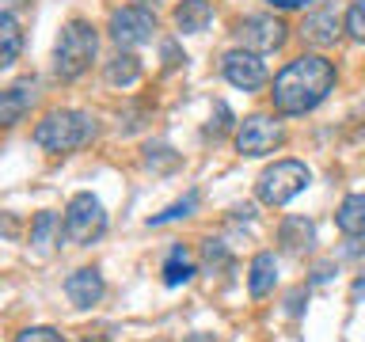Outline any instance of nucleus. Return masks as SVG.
Here are the masks:
<instances>
[{"mask_svg": "<svg viewBox=\"0 0 365 342\" xmlns=\"http://www.w3.org/2000/svg\"><path fill=\"white\" fill-rule=\"evenodd\" d=\"M331 88H335V65L319 53H301L274 76L270 99L278 114H308L327 99Z\"/></svg>", "mask_w": 365, "mask_h": 342, "instance_id": "obj_1", "label": "nucleus"}, {"mask_svg": "<svg viewBox=\"0 0 365 342\" xmlns=\"http://www.w3.org/2000/svg\"><path fill=\"white\" fill-rule=\"evenodd\" d=\"M96 137V118L88 110H50L34 125V145L46 152H73Z\"/></svg>", "mask_w": 365, "mask_h": 342, "instance_id": "obj_2", "label": "nucleus"}, {"mask_svg": "<svg viewBox=\"0 0 365 342\" xmlns=\"http://www.w3.org/2000/svg\"><path fill=\"white\" fill-rule=\"evenodd\" d=\"M96 50H99V34L91 23L84 19H73L61 27V38L53 46V76L57 80H76L84 76L91 61H96Z\"/></svg>", "mask_w": 365, "mask_h": 342, "instance_id": "obj_3", "label": "nucleus"}, {"mask_svg": "<svg viewBox=\"0 0 365 342\" xmlns=\"http://www.w3.org/2000/svg\"><path fill=\"white\" fill-rule=\"evenodd\" d=\"M61 228H65V244L73 247H88L107 232V213H103V202L96 194H73L65 205V217H61Z\"/></svg>", "mask_w": 365, "mask_h": 342, "instance_id": "obj_4", "label": "nucleus"}, {"mask_svg": "<svg viewBox=\"0 0 365 342\" xmlns=\"http://www.w3.org/2000/svg\"><path fill=\"white\" fill-rule=\"evenodd\" d=\"M308 179H312V171H308L301 160H278V164H270L259 175L255 194H259L262 205H285L308 187Z\"/></svg>", "mask_w": 365, "mask_h": 342, "instance_id": "obj_5", "label": "nucleus"}, {"mask_svg": "<svg viewBox=\"0 0 365 342\" xmlns=\"http://www.w3.org/2000/svg\"><path fill=\"white\" fill-rule=\"evenodd\" d=\"M282 141H285L282 122L267 118V114H251V118H244V122H240V130H236V148L244 156H267Z\"/></svg>", "mask_w": 365, "mask_h": 342, "instance_id": "obj_6", "label": "nucleus"}, {"mask_svg": "<svg viewBox=\"0 0 365 342\" xmlns=\"http://www.w3.org/2000/svg\"><path fill=\"white\" fill-rule=\"evenodd\" d=\"M110 38L118 42V46H145L148 38H153V31H156V16L148 11L145 4H130V8H118L110 16Z\"/></svg>", "mask_w": 365, "mask_h": 342, "instance_id": "obj_7", "label": "nucleus"}, {"mask_svg": "<svg viewBox=\"0 0 365 342\" xmlns=\"http://www.w3.org/2000/svg\"><path fill=\"white\" fill-rule=\"evenodd\" d=\"M236 38L244 50H255V53H270L285 42V23L274 19V16H247L244 23L236 27Z\"/></svg>", "mask_w": 365, "mask_h": 342, "instance_id": "obj_8", "label": "nucleus"}, {"mask_svg": "<svg viewBox=\"0 0 365 342\" xmlns=\"http://www.w3.org/2000/svg\"><path fill=\"white\" fill-rule=\"evenodd\" d=\"M221 73L232 88H244V91H255L267 84V65H262V57L255 50H232L225 53L221 61Z\"/></svg>", "mask_w": 365, "mask_h": 342, "instance_id": "obj_9", "label": "nucleus"}, {"mask_svg": "<svg viewBox=\"0 0 365 342\" xmlns=\"http://www.w3.org/2000/svg\"><path fill=\"white\" fill-rule=\"evenodd\" d=\"M34 99H38V80H34V76L16 80V84H11L4 95H0V122H4L8 130H11V125H16L23 114L31 110Z\"/></svg>", "mask_w": 365, "mask_h": 342, "instance_id": "obj_10", "label": "nucleus"}, {"mask_svg": "<svg viewBox=\"0 0 365 342\" xmlns=\"http://www.w3.org/2000/svg\"><path fill=\"white\" fill-rule=\"evenodd\" d=\"M103 293H107V285H103V274L96 266H84V270H76V274H68V278H65V296L76 308L99 304Z\"/></svg>", "mask_w": 365, "mask_h": 342, "instance_id": "obj_11", "label": "nucleus"}, {"mask_svg": "<svg viewBox=\"0 0 365 342\" xmlns=\"http://www.w3.org/2000/svg\"><path fill=\"white\" fill-rule=\"evenodd\" d=\"M278 244L289 251V255H304L316 244V224L308 217H285L278 228Z\"/></svg>", "mask_w": 365, "mask_h": 342, "instance_id": "obj_12", "label": "nucleus"}, {"mask_svg": "<svg viewBox=\"0 0 365 342\" xmlns=\"http://www.w3.org/2000/svg\"><path fill=\"white\" fill-rule=\"evenodd\" d=\"M301 38L319 46V50H324V46H335V38H339V11L335 8L312 11V16L304 19V27H301Z\"/></svg>", "mask_w": 365, "mask_h": 342, "instance_id": "obj_13", "label": "nucleus"}, {"mask_svg": "<svg viewBox=\"0 0 365 342\" xmlns=\"http://www.w3.org/2000/svg\"><path fill=\"white\" fill-rule=\"evenodd\" d=\"M274 281H278V262H274L270 251H259L251 259V270H247V293L259 301V296H267L274 289Z\"/></svg>", "mask_w": 365, "mask_h": 342, "instance_id": "obj_14", "label": "nucleus"}, {"mask_svg": "<svg viewBox=\"0 0 365 342\" xmlns=\"http://www.w3.org/2000/svg\"><path fill=\"white\" fill-rule=\"evenodd\" d=\"M171 19H175V27H179L182 34H198V31L210 27V19H213V4H210V0H182Z\"/></svg>", "mask_w": 365, "mask_h": 342, "instance_id": "obj_15", "label": "nucleus"}, {"mask_svg": "<svg viewBox=\"0 0 365 342\" xmlns=\"http://www.w3.org/2000/svg\"><path fill=\"white\" fill-rule=\"evenodd\" d=\"M335 224H339V232H346V236H365V194L342 198L339 213H335Z\"/></svg>", "mask_w": 365, "mask_h": 342, "instance_id": "obj_16", "label": "nucleus"}, {"mask_svg": "<svg viewBox=\"0 0 365 342\" xmlns=\"http://www.w3.org/2000/svg\"><path fill=\"white\" fill-rule=\"evenodd\" d=\"M107 84H114V88H130V84H137V76H141V61H137L133 53H118V57H110L107 61Z\"/></svg>", "mask_w": 365, "mask_h": 342, "instance_id": "obj_17", "label": "nucleus"}, {"mask_svg": "<svg viewBox=\"0 0 365 342\" xmlns=\"http://www.w3.org/2000/svg\"><path fill=\"white\" fill-rule=\"evenodd\" d=\"M61 236H65V228H61V221H57V213H38V217H34V224H31V244L38 247V251H46L50 244H57Z\"/></svg>", "mask_w": 365, "mask_h": 342, "instance_id": "obj_18", "label": "nucleus"}, {"mask_svg": "<svg viewBox=\"0 0 365 342\" xmlns=\"http://www.w3.org/2000/svg\"><path fill=\"white\" fill-rule=\"evenodd\" d=\"M0 38H4V57H0V65H16V57H19V46H23V31H19V23L11 11H4L0 16Z\"/></svg>", "mask_w": 365, "mask_h": 342, "instance_id": "obj_19", "label": "nucleus"}, {"mask_svg": "<svg viewBox=\"0 0 365 342\" xmlns=\"http://www.w3.org/2000/svg\"><path fill=\"white\" fill-rule=\"evenodd\" d=\"M190 278H194V262L187 259V251H182V247H175V251H171V259H168V266H164V285H182Z\"/></svg>", "mask_w": 365, "mask_h": 342, "instance_id": "obj_20", "label": "nucleus"}, {"mask_svg": "<svg viewBox=\"0 0 365 342\" xmlns=\"http://www.w3.org/2000/svg\"><path fill=\"white\" fill-rule=\"evenodd\" d=\"M194 209H198V190H190L182 202L175 205H168L164 213H156V217H148V228H160V224H168V221H179V217H190Z\"/></svg>", "mask_w": 365, "mask_h": 342, "instance_id": "obj_21", "label": "nucleus"}, {"mask_svg": "<svg viewBox=\"0 0 365 342\" xmlns=\"http://www.w3.org/2000/svg\"><path fill=\"white\" fill-rule=\"evenodd\" d=\"M342 27H346V34L354 42H365V0H354L346 19H342Z\"/></svg>", "mask_w": 365, "mask_h": 342, "instance_id": "obj_22", "label": "nucleus"}, {"mask_svg": "<svg viewBox=\"0 0 365 342\" xmlns=\"http://www.w3.org/2000/svg\"><path fill=\"white\" fill-rule=\"evenodd\" d=\"M16 342H65L61 335H57L53 327H27V331H19Z\"/></svg>", "mask_w": 365, "mask_h": 342, "instance_id": "obj_23", "label": "nucleus"}, {"mask_svg": "<svg viewBox=\"0 0 365 342\" xmlns=\"http://www.w3.org/2000/svg\"><path fill=\"white\" fill-rule=\"evenodd\" d=\"M160 167V171H168V167H175L179 164V156L175 152H171V148L168 145H156V148H148V167Z\"/></svg>", "mask_w": 365, "mask_h": 342, "instance_id": "obj_24", "label": "nucleus"}, {"mask_svg": "<svg viewBox=\"0 0 365 342\" xmlns=\"http://www.w3.org/2000/svg\"><path fill=\"white\" fill-rule=\"evenodd\" d=\"M304 4H312V0H270V8H282V11H289V8H304Z\"/></svg>", "mask_w": 365, "mask_h": 342, "instance_id": "obj_25", "label": "nucleus"}, {"mask_svg": "<svg viewBox=\"0 0 365 342\" xmlns=\"http://www.w3.org/2000/svg\"><path fill=\"white\" fill-rule=\"evenodd\" d=\"M19 4H27V0H4V11H16Z\"/></svg>", "mask_w": 365, "mask_h": 342, "instance_id": "obj_26", "label": "nucleus"}, {"mask_svg": "<svg viewBox=\"0 0 365 342\" xmlns=\"http://www.w3.org/2000/svg\"><path fill=\"white\" fill-rule=\"evenodd\" d=\"M187 342H217V338H213V335H190Z\"/></svg>", "mask_w": 365, "mask_h": 342, "instance_id": "obj_27", "label": "nucleus"}, {"mask_svg": "<svg viewBox=\"0 0 365 342\" xmlns=\"http://www.w3.org/2000/svg\"><path fill=\"white\" fill-rule=\"evenodd\" d=\"M80 342H107V338H80Z\"/></svg>", "mask_w": 365, "mask_h": 342, "instance_id": "obj_28", "label": "nucleus"}, {"mask_svg": "<svg viewBox=\"0 0 365 342\" xmlns=\"http://www.w3.org/2000/svg\"><path fill=\"white\" fill-rule=\"evenodd\" d=\"M137 4H145V8H148V4H156V0H137Z\"/></svg>", "mask_w": 365, "mask_h": 342, "instance_id": "obj_29", "label": "nucleus"}]
</instances>
